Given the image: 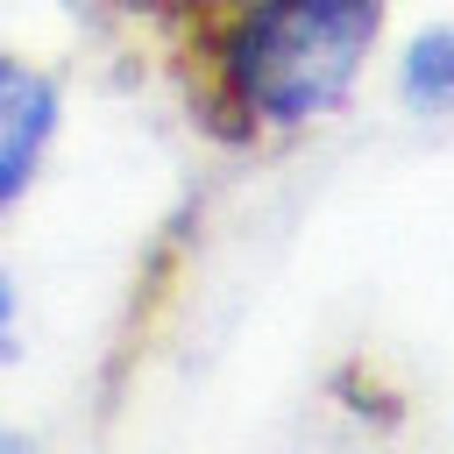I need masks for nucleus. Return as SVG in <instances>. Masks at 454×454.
I'll use <instances>...</instances> for the list:
<instances>
[{"label":"nucleus","instance_id":"nucleus-1","mask_svg":"<svg viewBox=\"0 0 454 454\" xmlns=\"http://www.w3.org/2000/svg\"><path fill=\"white\" fill-rule=\"evenodd\" d=\"M220 149H262L348 99L383 0H78Z\"/></svg>","mask_w":454,"mask_h":454},{"label":"nucleus","instance_id":"nucleus-2","mask_svg":"<svg viewBox=\"0 0 454 454\" xmlns=\"http://www.w3.org/2000/svg\"><path fill=\"white\" fill-rule=\"evenodd\" d=\"M57 114H64L57 71H43L21 50H0V213L35 184V170L57 142Z\"/></svg>","mask_w":454,"mask_h":454},{"label":"nucleus","instance_id":"nucleus-3","mask_svg":"<svg viewBox=\"0 0 454 454\" xmlns=\"http://www.w3.org/2000/svg\"><path fill=\"white\" fill-rule=\"evenodd\" d=\"M404 99L426 106V114H454V28L426 35L404 57Z\"/></svg>","mask_w":454,"mask_h":454},{"label":"nucleus","instance_id":"nucleus-4","mask_svg":"<svg viewBox=\"0 0 454 454\" xmlns=\"http://www.w3.org/2000/svg\"><path fill=\"white\" fill-rule=\"evenodd\" d=\"M7 326H14V291H7V277H0V355H7Z\"/></svg>","mask_w":454,"mask_h":454}]
</instances>
